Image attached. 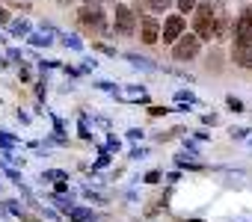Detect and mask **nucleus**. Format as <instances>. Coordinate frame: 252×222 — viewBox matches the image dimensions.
Returning a JSON list of instances; mask_svg holds the SVG:
<instances>
[{
	"mask_svg": "<svg viewBox=\"0 0 252 222\" xmlns=\"http://www.w3.org/2000/svg\"><path fill=\"white\" fill-rule=\"evenodd\" d=\"M202 3H208V6H214V9H222L225 0H202Z\"/></svg>",
	"mask_w": 252,
	"mask_h": 222,
	"instance_id": "c85d7f7f",
	"label": "nucleus"
},
{
	"mask_svg": "<svg viewBox=\"0 0 252 222\" xmlns=\"http://www.w3.org/2000/svg\"><path fill=\"white\" fill-rule=\"evenodd\" d=\"M175 166H181V169H190V172H199V169H202L196 160H187L184 154H178V157H175Z\"/></svg>",
	"mask_w": 252,
	"mask_h": 222,
	"instance_id": "4468645a",
	"label": "nucleus"
},
{
	"mask_svg": "<svg viewBox=\"0 0 252 222\" xmlns=\"http://www.w3.org/2000/svg\"><path fill=\"white\" fill-rule=\"evenodd\" d=\"M18 77H21L24 83H30V68H27L24 62H21V68H18Z\"/></svg>",
	"mask_w": 252,
	"mask_h": 222,
	"instance_id": "5701e85b",
	"label": "nucleus"
},
{
	"mask_svg": "<svg viewBox=\"0 0 252 222\" xmlns=\"http://www.w3.org/2000/svg\"><path fill=\"white\" fill-rule=\"evenodd\" d=\"M181 36H184V18L181 15L166 18V24H163V42H178Z\"/></svg>",
	"mask_w": 252,
	"mask_h": 222,
	"instance_id": "423d86ee",
	"label": "nucleus"
},
{
	"mask_svg": "<svg viewBox=\"0 0 252 222\" xmlns=\"http://www.w3.org/2000/svg\"><path fill=\"white\" fill-rule=\"evenodd\" d=\"M119 148H122L119 137H110V139H107V145H101V151H119Z\"/></svg>",
	"mask_w": 252,
	"mask_h": 222,
	"instance_id": "6ab92c4d",
	"label": "nucleus"
},
{
	"mask_svg": "<svg viewBox=\"0 0 252 222\" xmlns=\"http://www.w3.org/2000/svg\"><path fill=\"white\" fill-rule=\"evenodd\" d=\"M158 181H160V172H149L146 175V184H158Z\"/></svg>",
	"mask_w": 252,
	"mask_h": 222,
	"instance_id": "bb28decb",
	"label": "nucleus"
},
{
	"mask_svg": "<svg viewBox=\"0 0 252 222\" xmlns=\"http://www.w3.org/2000/svg\"><path fill=\"white\" fill-rule=\"evenodd\" d=\"M68 213H71V222H98V213L86 207H68Z\"/></svg>",
	"mask_w": 252,
	"mask_h": 222,
	"instance_id": "1a4fd4ad",
	"label": "nucleus"
},
{
	"mask_svg": "<svg viewBox=\"0 0 252 222\" xmlns=\"http://www.w3.org/2000/svg\"><path fill=\"white\" fill-rule=\"evenodd\" d=\"M193 27H196V39H217L220 33H225V15L222 9H214L208 3H196V18H193Z\"/></svg>",
	"mask_w": 252,
	"mask_h": 222,
	"instance_id": "f257e3e1",
	"label": "nucleus"
},
{
	"mask_svg": "<svg viewBox=\"0 0 252 222\" xmlns=\"http://www.w3.org/2000/svg\"><path fill=\"white\" fill-rule=\"evenodd\" d=\"M146 154H149V148H134V151H131L134 160H140V157H146Z\"/></svg>",
	"mask_w": 252,
	"mask_h": 222,
	"instance_id": "393cba45",
	"label": "nucleus"
},
{
	"mask_svg": "<svg viewBox=\"0 0 252 222\" xmlns=\"http://www.w3.org/2000/svg\"><path fill=\"white\" fill-rule=\"evenodd\" d=\"M86 3H98V6H101V3H104V0H86Z\"/></svg>",
	"mask_w": 252,
	"mask_h": 222,
	"instance_id": "f704fd0d",
	"label": "nucleus"
},
{
	"mask_svg": "<svg viewBox=\"0 0 252 222\" xmlns=\"http://www.w3.org/2000/svg\"><path fill=\"white\" fill-rule=\"evenodd\" d=\"M231 56H234V62H237V65L252 68V45H234Z\"/></svg>",
	"mask_w": 252,
	"mask_h": 222,
	"instance_id": "6e6552de",
	"label": "nucleus"
},
{
	"mask_svg": "<svg viewBox=\"0 0 252 222\" xmlns=\"http://www.w3.org/2000/svg\"><path fill=\"white\" fill-rule=\"evenodd\" d=\"M104 166H110V157H107V154H101V157H98V163H95V169H104Z\"/></svg>",
	"mask_w": 252,
	"mask_h": 222,
	"instance_id": "a878e982",
	"label": "nucleus"
},
{
	"mask_svg": "<svg viewBox=\"0 0 252 222\" xmlns=\"http://www.w3.org/2000/svg\"><path fill=\"white\" fill-rule=\"evenodd\" d=\"M15 145H18V142H15V137H12V134H3V131H0V151H6V154H9Z\"/></svg>",
	"mask_w": 252,
	"mask_h": 222,
	"instance_id": "f8f14e48",
	"label": "nucleus"
},
{
	"mask_svg": "<svg viewBox=\"0 0 252 222\" xmlns=\"http://www.w3.org/2000/svg\"><path fill=\"white\" fill-rule=\"evenodd\" d=\"M42 178H45V181H65V178H68V175H65V172H63V169H51V172H45V175H42Z\"/></svg>",
	"mask_w": 252,
	"mask_h": 222,
	"instance_id": "a211bd4d",
	"label": "nucleus"
},
{
	"mask_svg": "<svg viewBox=\"0 0 252 222\" xmlns=\"http://www.w3.org/2000/svg\"><path fill=\"white\" fill-rule=\"evenodd\" d=\"M125 59H128L131 65H137V68H143V71H155L158 68V62H152L146 56H137V54H125Z\"/></svg>",
	"mask_w": 252,
	"mask_h": 222,
	"instance_id": "9d476101",
	"label": "nucleus"
},
{
	"mask_svg": "<svg viewBox=\"0 0 252 222\" xmlns=\"http://www.w3.org/2000/svg\"><path fill=\"white\" fill-rule=\"evenodd\" d=\"M143 3H146L152 12H163L166 6H172V0H143Z\"/></svg>",
	"mask_w": 252,
	"mask_h": 222,
	"instance_id": "2eb2a0df",
	"label": "nucleus"
},
{
	"mask_svg": "<svg viewBox=\"0 0 252 222\" xmlns=\"http://www.w3.org/2000/svg\"><path fill=\"white\" fill-rule=\"evenodd\" d=\"M65 74H68V77H74V80H77V77H80V68H71V65H65Z\"/></svg>",
	"mask_w": 252,
	"mask_h": 222,
	"instance_id": "c756f323",
	"label": "nucleus"
},
{
	"mask_svg": "<svg viewBox=\"0 0 252 222\" xmlns=\"http://www.w3.org/2000/svg\"><path fill=\"white\" fill-rule=\"evenodd\" d=\"M128 139H143V131H140V128H131V131H128Z\"/></svg>",
	"mask_w": 252,
	"mask_h": 222,
	"instance_id": "b1692460",
	"label": "nucleus"
},
{
	"mask_svg": "<svg viewBox=\"0 0 252 222\" xmlns=\"http://www.w3.org/2000/svg\"><path fill=\"white\" fill-rule=\"evenodd\" d=\"M184 148H187V151H193V154L199 151V145H196V139H187V142H184Z\"/></svg>",
	"mask_w": 252,
	"mask_h": 222,
	"instance_id": "2f4dec72",
	"label": "nucleus"
},
{
	"mask_svg": "<svg viewBox=\"0 0 252 222\" xmlns=\"http://www.w3.org/2000/svg\"><path fill=\"white\" fill-rule=\"evenodd\" d=\"M36 95H39V104H42V101H45V83L36 86Z\"/></svg>",
	"mask_w": 252,
	"mask_h": 222,
	"instance_id": "473e14b6",
	"label": "nucleus"
},
{
	"mask_svg": "<svg viewBox=\"0 0 252 222\" xmlns=\"http://www.w3.org/2000/svg\"><path fill=\"white\" fill-rule=\"evenodd\" d=\"M92 134H89V128H86V122H80V139H89Z\"/></svg>",
	"mask_w": 252,
	"mask_h": 222,
	"instance_id": "7c9ffc66",
	"label": "nucleus"
},
{
	"mask_svg": "<svg viewBox=\"0 0 252 222\" xmlns=\"http://www.w3.org/2000/svg\"><path fill=\"white\" fill-rule=\"evenodd\" d=\"M51 39H54V33H36V36H30V45L42 48V45H51Z\"/></svg>",
	"mask_w": 252,
	"mask_h": 222,
	"instance_id": "dca6fc26",
	"label": "nucleus"
},
{
	"mask_svg": "<svg viewBox=\"0 0 252 222\" xmlns=\"http://www.w3.org/2000/svg\"><path fill=\"white\" fill-rule=\"evenodd\" d=\"M18 122H21V125H30V113H24V110H18Z\"/></svg>",
	"mask_w": 252,
	"mask_h": 222,
	"instance_id": "cd10ccee",
	"label": "nucleus"
},
{
	"mask_svg": "<svg viewBox=\"0 0 252 222\" xmlns=\"http://www.w3.org/2000/svg\"><path fill=\"white\" fill-rule=\"evenodd\" d=\"M77 18H80L83 27H89V30H95V33H101V36H110V24H107V18H104V12H101L98 3H86V6L77 12Z\"/></svg>",
	"mask_w": 252,
	"mask_h": 222,
	"instance_id": "f03ea898",
	"label": "nucleus"
},
{
	"mask_svg": "<svg viewBox=\"0 0 252 222\" xmlns=\"http://www.w3.org/2000/svg\"><path fill=\"white\" fill-rule=\"evenodd\" d=\"M134 30H137V15L131 12V6L119 3L116 6V33L119 36H134Z\"/></svg>",
	"mask_w": 252,
	"mask_h": 222,
	"instance_id": "7ed1b4c3",
	"label": "nucleus"
},
{
	"mask_svg": "<svg viewBox=\"0 0 252 222\" xmlns=\"http://www.w3.org/2000/svg\"><path fill=\"white\" fill-rule=\"evenodd\" d=\"M178 9L181 12H193L196 9V0H178Z\"/></svg>",
	"mask_w": 252,
	"mask_h": 222,
	"instance_id": "412c9836",
	"label": "nucleus"
},
{
	"mask_svg": "<svg viewBox=\"0 0 252 222\" xmlns=\"http://www.w3.org/2000/svg\"><path fill=\"white\" fill-rule=\"evenodd\" d=\"M60 3H74V0H60Z\"/></svg>",
	"mask_w": 252,
	"mask_h": 222,
	"instance_id": "c9c22d12",
	"label": "nucleus"
},
{
	"mask_svg": "<svg viewBox=\"0 0 252 222\" xmlns=\"http://www.w3.org/2000/svg\"><path fill=\"white\" fill-rule=\"evenodd\" d=\"M196 54H199V39H196V36H181V39L175 42L172 56H175L178 62H190V59H196Z\"/></svg>",
	"mask_w": 252,
	"mask_h": 222,
	"instance_id": "20e7f679",
	"label": "nucleus"
},
{
	"mask_svg": "<svg viewBox=\"0 0 252 222\" xmlns=\"http://www.w3.org/2000/svg\"><path fill=\"white\" fill-rule=\"evenodd\" d=\"M234 45H252V9L240 12L234 24Z\"/></svg>",
	"mask_w": 252,
	"mask_h": 222,
	"instance_id": "39448f33",
	"label": "nucleus"
},
{
	"mask_svg": "<svg viewBox=\"0 0 252 222\" xmlns=\"http://www.w3.org/2000/svg\"><path fill=\"white\" fill-rule=\"evenodd\" d=\"M3 210H9V213L21 216V204H18V201H3Z\"/></svg>",
	"mask_w": 252,
	"mask_h": 222,
	"instance_id": "aec40b11",
	"label": "nucleus"
},
{
	"mask_svg": "<svg viewBox=\"0 0 252 222\" xmlns=\"http://www.w3.org/2000/svg\"><path fill=\"white\" fill-rule=\"evenodd\" d=\"M228 110H234V113H240V110H243V104H240V101H237V98L231 95V98H228Z\"/></svg>",
	"mask_w": 252,
	"mask_h": 222,
	"instance_id": "4be33fe9",
	"label": "nucleus"
},
{
	"mask_svg": "<svg viewBox=\"0 0 252 222\" xmlns=\"http://www.w3.org/2000/svg\"><path fill=\"white\" fill-rule=\"evenodd\" d=\"M175 98H178V107H190V104H199V98H196L193 92H187V89H181Z\"/></svg>",
	"mask_w": 252,
	"mask_h": 222,
	"instance_id": "ddd939ff",
	"label": "nucleus"
},
{
	"mask_svg": "<svg viewBox=\"0 0 252 222\" xmlns=\"http://www.w3.org/2000/svg\"><path fill=\"white\" fill-rule=\"evenodd\" d=\"M140 27H143V42L146 45H155L158 39H160V24L155 21V18H140Z\"/></svg>",
	"mask_w": 252,
	"mask_h": 222,
	"instance_id": "0eeeda50",
	"label": "nucleus"
},
{
	"mask_svg": "<svg viewBox=\"0 0 252 222\" xmlns=\"http://www.w3.org/2000/svg\"><path fill=\"white\" fill-rule=\"evenodd\" d=\"M63 42H65V48H71V51H83V42H80L77 36H68V33H65Z\"/></svg>",
	"mask_w": 252,
	"mask_h": 222,
	"instance_id": "f3484780",
	"label": "nucleus"
},
{
	"mask_svg": "<svg viewBox=\"0 0 252 222\" xmlns=\"http://www.w3.org/2000/svg\"><path fill=\"white\" fill-rule=\"evenodd\" d=\"M9 33L12 36H30V21H24V18L21 21H12L9 24Z\"/></svg>",
	"mask_w": 252,
	"mask_h": 222,
	"instance_id": "9b49d317",
	"label": "nucleus"
},
{
	"mask_svg": "<svg viewBox=\"0 0 252 222\" xmlns=\"http://www.w3.org/2000/svg\"><path fill=\"white\" fill-rule=\"evenodd\" d=\"M6 21H9V12H6V9H0V24H6Z\"/></svg>",
	"mask_w": 252,
	"mask_h": 222,
	"instance_id": "72a5a7b5",
	"label": "nucleus"
}]
</instances>
